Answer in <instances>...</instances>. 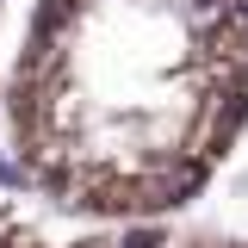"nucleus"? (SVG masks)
<instances>
[{"label": "nucleus", "instance_id": "nucleus-1", "mask_svg": "<svg viewBox=\"0 0 248 248\" xmlns=\"http://www.w3.org/2000/svg\"><path fill=\"white\" fill-rule=\"evenodd\" d=\"M248 130V0H31L0 68L19 180L75 223H161Z\"/></svg>", "mask_w": 248, "mask_h": 248}, {"label": "nucleus", "instance_id": "nucleus-2", "mask_svg": "<svg viewBox=\"0 0 248 248\" xmlns=\"http://www.w3.org/2000/svg\"><path fill=\"white\" fill-rule=\"evenodd\" d=\"M0 248H248L223 236H155L149 223H87V236H44L0 205Z\"/></svg>", "mask_w": 248, "mask_h": 248}, {"label": "nucleus", "instance_id": "nucleus-3", "mask_svg": "<svg viewBox=\"0 0 248 248\" xmlns=\"http://www.w3.org/2000/svg\"><path fill=\"white\" fill-rule=\"evenodd\" d=\"M6 13H13V0H0V25H6Z\"/></svg>", "mask_w": 248, "mask_h": 248}]
</instances>
